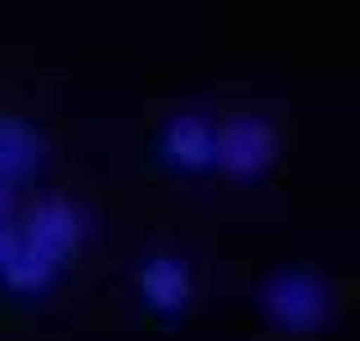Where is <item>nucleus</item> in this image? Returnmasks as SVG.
Wrapping results in <instances>:
<instances>
[{
    "label": "nucleus",
    "instance_id": "nucleus-1",
    "mask_svg": "<svg viewBox=\"0 0 360 341\" xmlns=\"http://www.w3.org/2000/svg\"><path fill=\"white\" fill-rule=\"evenodd\" d=\"M22 238V247L27 252H37L45 265H54V269H63V260L82 247V238H86V215L72 207V202H63V198H50V202H41L37 211L27 215V229L18 234Z\"/></svg>",
    "mask_w": 360,
    "mask_h": 341
},
{
    "label": "nucleus",
    "instance_id": "nucleus-2",
    "mask_svg": "<svg viewBox=\"0 0 360 341\" xmlns=\"http://www.w3.org/2000/svg\"><path fill=\"white\" fill-rule=\"evenodd\" d=\"M212 162H217L225 175L257 180L270 162H275V131H270L262 117L225 121L217 131V144H212Z\"/></svg>",
    "mask_w": 360,
    "mask_h": 341
},
{
    "label": "nucleus",
    "instance_id": "nucleus-3",
    "mask_svg": "<svg viewBox=\"0 0 360 341\" xmlns=\"http://www.w3.org/2000/svg\"><path fill=\"white\" fill-rule=\"evenodd\" d=\"M262 305L266 314L288 333H307L329 314V297L311 274H275L262 288Z\"/></svg>",
    "mask_w": 360,
    "mask_h": 341
},
{
    "label": "nucleus",
    "instance_id": "nucleus-4",
    "mask_svg": "<svg viewBox=\"0 0 360 341\" xmlns=\"http://www.w3.org/2000/svg\"><path fill=\"white\" fill-rule=\"evenodd\" d=\"M45 162V140L27 121L18 117H0V185L14 189L18 180L37 175Z\"/></svg>",
    "mask_w": 360,
    "mask_h": 341
},
{
    "label": "nucleus",
    "instance_id": "nucleus-5",
    "mask_svg": "<svg viewBox=\"0 0 360 341\" xmlns=\"http://www.w3.org/2000/svg\"><path fill=\"white\" fill-rule=\"evenodd\" d=\"M140 292H144V301H149L158 314H180L189 305V297H194V283H189L185 260L153 256L149 265L140 269Z\"/></svg>",
    "mask_w": 360,
    "mask_h": 341
},
{
    "label": "nucleus",
    "instance_id": "nucleus-6",
    "mask_svg": "<svg viewBox=\"0 0 360 341\" xmlns=\"http://www.w3.org/2000/svg\"><path fill=\"white\" fill-rule=\"evenodd\" d=\"M212 144H217V131L202 117H176L172 126L162 131V157L180 170L212 166Z\"/></svg>",
    "mask_w": 360,
    "mask_h": 341
},
{
    "label": "nucleus",
    "instance_id": "nucleus-7",
    "mask_svg": "<svg viewBox=\"0 0 360 341\" xmlns=\"http://www.w3.org/2000/svg\"><path fill=\"white\" fill-rule=\"evenodd\" d=\"M18 252V229L14 225H0V269H5V260Z\"/></svg>",
    "mask_w": 360,
    "mask_h": 341
},
{
    "label": "nucleus",
    "instance_id": "nucleus-8",
    "mask_svg": "<svg viewBox=\"0 0 360 341\" xmlns=\"http://www.w3.org/2000/svg\"><path fill=\"white\" fill-rule=\"evenodd\" d=\"M0 225H9V185H0Z\"/></svg>",
    "mask_w": 360,
    "mask_h": 341
}]
</instances>
